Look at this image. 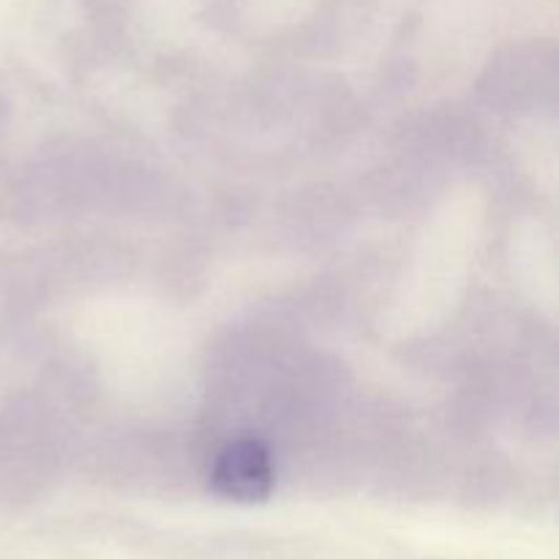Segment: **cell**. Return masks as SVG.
<instances>
[{
  "instance_id": "cell-1",
  "label": "cell",
  "mask_w": 559,
  "mask_h": 559,
  "mask_svg": "<svg viewBox=\"0 0 559 559\" xmlns=\"http://www.w3.org/2000/svg\"><path fill=\"white\" fill-rule=\"evenodd\" d=\"M213 489L224 500H265L273 489V462L267 448L257 440H238L224 448L213 467Z\"/></svg>"
}]
</instances>
